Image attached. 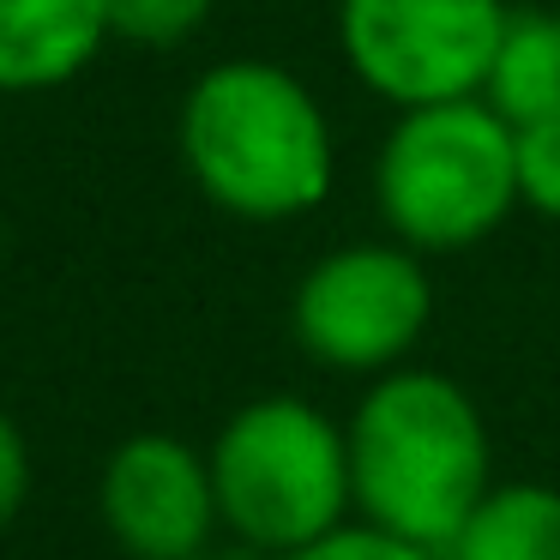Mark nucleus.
<instances>
[{"label": "nucleus", "instance_id": "obj_1", "mask_svg": "<svg viewBox=\"0 0 560 560\" xmlns=\"http://www.w3.org/2000/svg\"><path fill=\"white\" fill-rule=\"evenodd\" d=\"M175 145L194 187L247 223L326 206L338 151L319 97L278 61H218L187 85Z\"/></svg>", "mask_w": 560, "mask_h": 560}, {"label": "nucleus", "instance_id": "obj_2", "mask_svg": "<svg viewBox=\"0 0 560 560\" xmlns=\"http://www.w3.org/2000/svg\"><path fill=\"white\" fill-rule=\"evenodd\" d=\"M350 482L368 524L446 555L494 488L476 398L428 368H386L350 416Z\"/></svg>", "mask_w": 560, "mask_h": 560}, {"label": "nucleus", "instance_id": "obj_3", "mask_svg": "<svg viewBox=\"0 0 560 560\" xmlns=\"http://www.w3.org/2000/svg\"><path fill=\"white\" fill-rule=\"evenodd\" d=\"M374 199L404 247L464 254L512 218L518 199V127L488 97L404 109L374 163Z\"/></svg>", "mask_w": 560, "mask_h": 560}, {"label": "nucleus", "instance_id": "obj_4", "mask_svg": "<svg viewBox=\"0 0 560 560\" xmlns=\"http://www.w3.org/2000/svg\"><path fill=\"white\" fill-rule=\"evenodd\" d=\"M206 458L223 524L259 555H295L319 542L355 500L350 428L290 392L242 404L218 428Z\"/></svg>", "mask_w": 560, "mask_h": 560}, {"label": "nucleus", "instance_id": "obj_5", "mask_svg": "<svg viewBox=\"0 0 560 560\" xmlns=\"http://www.w3.org/2000/svg\"><path fill=\"white\" fill-rule=\"evenodd\" d=\"M506 19V0H338V43L374 97L422 109L482 97Z\"/></svg>", "mask_w": 560, "mask_h": 560}, {"label": "nucleus", "instance_id": "obj_6", "mask_svg": "<svg viewBox=\"0 0 560 560\" xmlns=\"http://www.w3.org/2000/svg\"><path fill=\"white\" fill-rule=\"evenodd\" d=\"M428 319H434V283L416 247L392 242H355L314 259L290 302L295 343L343 374L398 368L422 343Z\"/></svg>", "mask_w": 560, "mask_h": 560}, {"label": "nucleus", "instance_id": "obj_7", "mask_svg": "<svg viewBox=\"0 0 560 560\" xmlns=\"http://www.w3.org/2000/svg\"><path fill=\"white\" fill-rule=\"evenodd\" d=\"M97 512L115 548L133 560H199L223 524L211 458L158 428L127 434L103 458Z\"/></svg>", "mask_w": 560, "mask_h": 560}, {"label": "nucleus", "instance_id": "obj_8", "mask_svg": "<svg viewBox=\"0 0 560 560\" xmlns=\"http://www.w3.org/2000/svg\"><path fill=\"white\" fill-rule=\"evenodd\" d=\"M109 37V0H0V97L79 79Z\"/></svg>", "mask_w": 560, "mask_h": 560}, {"label": "nucleus", "instance_id": "obj_9", "mask_svg": "<svg viewBox=\"0 0 560 560\" xmlns=\"http://www.w3.org/2000/svg\"><path fill=\"white\" fill-rule=\"evenodd\" d=\"M440 560H560V488L494 482Z\"/></svg>", "mask_w": 560, "mask_h": 560}, {"label": "nucleus", "instance_id": "obj_10", "mask_svg": "<svg viewBox=\"0 0 560 560\" xmlns=\"http://www.w3.org/2000/svg\"><path fill=\"white\" fill-rule=\"evenodd\" d=\"M482 97L512 127L560 121V13H512Z\"/></svg>", "mask_w": 560, "mask_h": 560}, {"label": "nucleus", "instance_id": "obj_11", "mask_svg": "<svg viewBox=\"0 0 560 560\" xmlns=\"http://www.w3.org/2000/svg\"><path fill=\"white\" fill-rule=\"evenodd\" d=\"M211 0H109V25L121 43L139 49H175L206 25Z\"/></svg>", "mask_w": 560, "mask_h": 560}, {"label": "nucleus", "instance_id": "obj_12", "mask_svg": "<svg viewBox=\"0 0 560 560\" xmlns=\"http://www.w3.org/2000/svg\"><path fill=\"white\" fill-rule=\"evenodd\" d=\"M518 199L542 218H560V121L518 127Z\"/></svg>", "mask_w": 560, "mask_h": 560}, {"label": "nucleus", "instance_id": "obj_13", "mask_svg": "<svg viewBox=\"0 0 560 560\" xmlns=\"http://www.w3.org/2000/svg\"><path fill=\"white\" fill-rule=\"evenodd\" d=\"M283 560H440V555L422 542H404V536L380 530V524H338V530H326L319 542L295 548Z\"/></svg>", "mask_w": 560, "mask_h": 560}, {"label": "nucleus", "instance_id": "obj_14", "mask_svg": "<svg viewBox=\"0 0 560 560\" xmlns=\"http://www.w3.org/2000/svg\"><path fill=\"white\" fill-rule=\"evenodd\" d=\"M31 482H37V464H31V440L19 428V416L0 404V530L25 512Z\"/></svg>", "mask_w": 560, "mask_h": 560}]
</instances>
